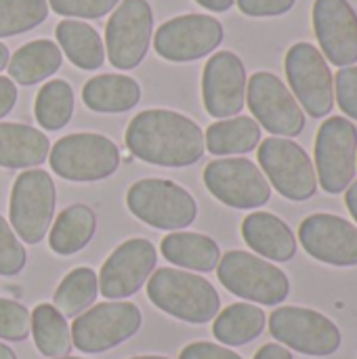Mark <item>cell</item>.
<instances>
[{
  "instance_id": "cell-45",
  "label": "cell",
  "mask_w": 357,
  "mask_h": 359,
  "mask_svg": "<svg viewBox=\"0 0 357 359\" xmlns=\"http://www.w3.org/2000/svg\"><path fill=\"white\" fill-rule=\"evenodd\" d=\"M130 359H168L164 355H139V358H130Z\"/></svg>"
},
{
  "instance_id": "cell-4",
  "label": "cell",
  "mask_w": 357,
  "mask_h": 359,
  "mask_svg": "<svg viewBox=\"0 0 357 359\" xmlns=\"http://www.w3.org/2000/svg\"><path fill=\"white\" fill-rule=\"evenodd\" d=\"M217 276L231 294L269 307L284 303L290 292L288 276L252 252H225L217 267Z\"/></svg>"
},
{
  "instance_id": "cell-24",
  "label": "cell",
  "mask_w": 357,
  "mask_h": 359,
  "mask_svg": "<svg viewBox=\"0 0 357 359\" xmlns=\"http://www.w3.org/2000/svg\"><path fill=\"white\" fill-rule=\"evenodd\" d=\"M160 250L168 263L204 273L217 269L221 259L217 242L202 233H170L162 240Z\"/></svg>"
},
{
  "instance_id": "cell-41",
  "label": "cell",
  "mask_w": 357,
  "mask_h": 359,
  "mask_svg": "<svg viewBox=\"0 0 357 359\" xmlns=\"http://www.w3.org/2000/svg\"><path fill=\"white\" fill-rule=\"evenodd\" d=\"M198 4H202L204 8L208 11H215V13H225L234 6L236 0H196Z\"/></svg>"
},
{
  "instance_id": "cell-38",
  "label": "cell",
  "mask_w": 357,
  "mask_h": 359,
  "mask_svg": "<svg viewBox=\"0 0 357 359\" xmlns=\"http://www.w3.org/2000/svg\"><path fill=\"white\" fill-rule=\"evenodd\" d=\"M179 359H242L238 353H234L231 349H225L221 345L215 343H191L187 345L181 353Z\"/></svg>"
},
{
  "instance_id": "cell-44",
  "label": "cell",
  "mask_w": 357,
  "mask_h": 359,
  "mask_svg": "<svg viewBox=\"0 0 357 359\" xmlns=\"http://www.w3.org/2000/svg\"><path fill=\"white\" fill-rule=\"evenodd\" d=\"M0 359H17V358H15V353H13V349H11V347H6V345H2V343H0Z\"/></svg>"
},
{
  "instance_id": "cell-31",
  "label": "cell",
  "mask_w": 357,
  "mask_h": 359,
  "mask_svg": "<svg viewBox=\"0 0 357 359\" xmlns=\"http://www.w3.org/2000/svg\"><path fill=\"white\" fill-rule=\"evenodd\" d=\"M34 114L44 130L63 128L74 114V90L65 80L46 82L36 97Z\"/></svg>"
},
{
  "instance_id": "cell-40",
  "label": "cell",
  "mask_w": 357,
  "mask_h": 359,
  "mask_svg": "<svg viewBox=\"0 0 357 359\" xmlns=\"http://www.w3.org/2000/svg\"><path fill=\"white\" fill-rule=\"evenodd\" d=\"M255 359H292V353H290L286 347H282V345L269 343V345H263V347L257 351Z\"/></svg>"
},
{
  "instance_id": "cell-16",
  "label": "cell",
  "mask_w": 357,
  "mask_h": 359,
  "mask_svg": "<svg viewBox=\"0 0 357 359\" xmlns=\"http://www.w3.org/2000/svg\"><path fill=\"white\" fill-rule=\"evenodd\" d=\"M158 261L156 246L145 238L126 240L103 263L99 273V290L105 299H126L139 292L149 280Z\"/></svg>"
},
{
  "instance_id": "cell-2",
  "label": "cell",
  "mask_w": 357,
  "mask_h": 359,
  "mask_svg": "<svg viewBox=\"0 0 357 359\" xmlns=\"http://www.w3.org/2000/svg\"><path fill=\"white\" fill-rule=\"evenodd\" d=\"M147 297L160 311L187 324H206L217 318L221 307L219 292L208 280L170 267L149 276Z\"/></svg>"
},
{
  "instance_id": "cell-27",
  "label": "cell",
  "mask_w": 357,
  "mask_h": 359,
  "mask_svg": "<svg viewBox=\"0 0 357 359\" xmlns=\"http://www.w3.org/2000/svg\"><path fill=\"white\" fill-rule=\"evenodd\" d=\"M261 141V126L255 118L238 116L229 120H219L206 128L204 143L213 156H234L248 154Z\"/></svg>"
},
{
  "instance_id": "cell-43",
  "label": "cell",
  "mask_w": 357,
  "mask_h": 359,
  "mask_svg": "<svg viewBox=\"0 0 357 359\" xmlns=\"http://www.w3.org/2000/svg\"><path fill=\"white\" fill-rule=\"evenodd\" d=\"M8 59H11L8 48H6V44H2V42H0V72L8 65Z\"/></svg>"
},
{
  "instance_id": "cell-37",
  "label": "cell",
  "mask_w": 357,
  "mask_h": 359,
  "mask_svg": "<svg viewBox=\"0 0 357 359\" xmlns=\"http://www.w3.org/2000/svg\"><path fill=\"white\" fill-rule=\"evenodd\" d=\"M238 6L248 17H278L295 6V0H238Z\"/></svg>"
},
{
  "instance_id": "cell-21",
  "label": "cell",
  "mask_w": 357,
  "mask_h": 359,
  "mask_svg": "<svg viewBox=\"0 0 357 359\" xmlns=\"http://www.w3.org/2000/svg\"><path fill=\"white\" fill-rule=\"evenodd\" d=\"M50 151L48 137L34 126L0 122V166L32 168L40 166Z\"/></svg>"
},
{
  "instance_id": "cell-1",
  "label": "cell",
  "mask_w": 357,
  "mask_h": 359,
  "mask_svg": "<svg viewBox=\"0 0 357 359\" xmlns=\"http://www.w3.org/2000/svg\"><path fill=\"white\" fill-rule=\"evenodd\" d=\"M126 147L147 164L183 168L204 156V133L187 116L170 109L137 114L126 128Z\"/></svg>"
},
{
  "instance_id": "cell-29",
  "label": "cell",
  "mask_w": 357,
  "mask_h": 359,
  "mask_svg": "<svg viewBox=\"0 0 357 359\" xmlns=\"http://www.w3.org/2000/svg\"><path fill=\"white\" fill-rule=\"evenodd\" d=\"M32 334L38 351L50 359L65 358L72 351V334L65 318L55 305L42 303L32 311Z\"/></svg>"
},
{
  "instance_id": "cell-17",
  "label": "cell",
  "mask_w": 357,
  "mask_h": 359,
  "mask_svg": "<svg viewBox=\"0 0 357 359\" xmlns=\"http://www.w3.org/2000/svg\"><path fill=\"white\" fill-rule=\"evenodd\" d=\"M299 240L309 257L335 267L357 265V227L335 215H311L299 227Z\"/></svg>"
},
{
  "instance_id": "cell-30",
  "label": "cell",
  "mask_w": 357,
  "mask_h": 359,
  "mask_svg": "<svg viewBox=\"0 0 357 359\" xmlns=\"http://www.w3.org/2000/svg\"><path fill=\"white\" fill-rule=\"evenodd\" d=\"M99 278L88 267H78L69 271L59 288L55 290V309L63 318H74L84 313L97 299Z\"/></svg>"
},
{
  "instance_id": "cell-34",
  "label": "cell",
  "mask_w": 357,
  "mask_h": 359,
  "mask_svg": "<svg viewBox=\"0 0 357 359\" xmlns=\"http://www.w3.org/2000/svg\"><path fill=\"white\" fill-rule=\"evenodd\" d=\"M27 255L11 225L0 217V276H17L25 267Z\"/></svg>"
},
{
  "instance_id": "cell-33",
  "label": "cell",
  "mask_w": 357,
  "mask_h": 359,
  "mask_svg": "<svg viewBox=\"0 0 357 359\" xmlns=\"http://www.w3.org/2000/svg\"><path fill=\"white\" fill-rule=\"evenodd\" d=\"M32 328V313L11 299H0V339L2 341H23Z\"/></svg>"
},
{
  "instance_id": "cell-12",
  "label": "cell",
  "mask_w": 357,
  "mask_h": 359,
  "mask_svg": "<svg viewBox=\"0 0 357 359\" xmlns=\"http://www.w3.org/2000/svg\"><path fill=\"white\" fill-rule=\"evenodd\" d=\"M154 13L147 0H122L105 27V53L114 67L135 69L147 55Z\"/></svg>"
},
{
  "instance_id": "cell-3",
  "label": "cell",
  "mask_w": 357,
  "mask_h": 359,
  "mask_svg": "<svg viewBox=\"0 0 357 359\" xmlns=\"http://www.w3.org/2000/svg\"><path fill=\"white\" fill-rule=\"evenodd\" d=\"M55 175L67 181H103L120 166L118 145L97 133H74L59 139L48 151Z\"/></svg>"
},
{
  "instance_id": "cell-18",
  "label": "cell",
  "mask_w": 357,
  "mask_h": 359,
  "mask_svg": "<svg viewBox=\"0 0 357 359\" xmlns=\"http://www.w3.org/2000/svg\"><path fill=\"white\" fill-rule=\"evenodd\" d=\"M202 99L213 118L238 116L246 101V69L231 50L215 53L202 74Z\"/></svg>"
},
{
  "instance_id": "cell-35",
  "label": "cell",
  "mask_w": 357,
  "mask_h": 359,
  "mask_svg": "<svg viewBox=\"0 0 357 359\" xmlns=\"http://www.w3.org/2000/svg\"><path fill=\"white\" fill-rule=\"evenodd\" d=\"M50 8L63 17H82V19H99L114 11L120 0H48Z\"/></svg>"
},
{
  "instance_id": "cell-26",
  "label": "cell",
  "mask_w": 357,
  "mask_h": 359,
  "mask_svg": "<svg viewBox=\"0 0 357 359\" xmlns=\"http://www.w3.org/2000/svg\"><path fill=\"white\" fill-rule=\"evenodd\" d=\"M57 40L67 59L80 69H99L105 61L103 40L86 21L63 19L57 25Z\"/></svg>"
},
{
  "instance_id": "cell-13",
  "label": "cell",
  "mask_w": 357,
  "mask_h": 359,
  "mask_svg": "<svg viewBox=\"0 0 357 359\" xmlns=\"http://www.w3.org/2000/svg\"><path fill=\"white\" fill-rule=\"evenodd\" d=\"M248 107L265 130L280 137H297L305 128V114L286 84L271 72H257L248 80Z\"/></svg>"
},
{
  "instance_id": "cell-7",
  "label": "cell",
  "mask_w": 357,
  "mask_h": 359,
  "mask_svg": "<svg viewBox=\"0 0 357 359\" xmlns=\"http://www.w3.org/2000/svg\"><path fill=\"white\" fill-rule=\"evenodd\" d=\"M259 164L280 196L303 202L316 196L318 175L307 151L284 137H269L259 147Z\"/></svg>"
},
{
  "instance_id": "cell-6",
  "label": "cell",
  "mask_w": 357,
  "mask_h": 359,
  "mask_svg": "<svg viewBox=\"0 0 357 359\" xmlns=\"http://www.w3.org/2000/svg\"><path fill=\"white\" fill-rule=\"evenodd\" d=\"M55 183L46 170L21 172L11 189L8 219L13 231L25 244H38L46 236L55 215Z\"/></svg>"
},
{
  "instance_id": "cell-20",
  "label": "cell",
  "mask_w": 357,
  "mask_h": 359,
  "mask_svg": "<svg viewBox=\"0 0 357 359\" xmlns=\"http://www.w3.org/2000/svg\"><path fill=\"white\" fill-rule=\"evenodd\" d=\"M244 242L261 257L286 263L297 255V238L292 229L271 212H252L242 223Z\"/></svg>"
},
{
  "instance_id": "cell-9",
  "label": "cell",
  "mask_w": 357,
  "mask_h": 359,
  "mask_svg": "<svg viewBox=\"0 0 357 359\" xmlns=\"http://www.w3.org/2000/svg\"><path fill=\"white\" fill-rule=\"evenodd\" d=\"M295 99L311 118H326L335 107V80L324 55L309 42H297L284 59Z\"/></svg>"
},
{
  "instance_id": "cell-11",
  "label": "cell",
  "mask_w": 357,
  "mask_h": 359,
  "mask_svg": "<svg viewBox=\"0 0 357 359\" xmlns=\"http://www.w3.org/2000/svg\"><path fill=\"white\" fill-rule=\"evenodd\" d=\"M316 170L326 194H343L357 170V128L343 116L328 118L316 137Z\"/></svg>"
},
{
  "instance_id": "cell-46",
  "label": "cell",
  "mask_w": 357,
  "mask_h": 359,
  "mask_svg": "<svg viewBox=\"0 0 357 359\" xmlns=\"http://www.w3.org/2000/svg\"><path fill=\"white\" fill-rule=\"evenodd\" d=\"M57 359H82V358H57Z\"/></svg>"
},
{
  "instance_id": "cell-28",
  "label": "cell",
  "mask_w": 357,
  "mask_h": 359,
  "mask_svg": "<svg viewBox=\"0 0 357 359\" xmlns=\"http://www.w3.org/2000/svg\"><path fill=\"white\" fill-rule=\"evenodd\" d=\"M265 313L250 303H236L223 309L213 326V334L227 347H242L261 337L265 328Z\"/></svg>"
},
{
  "instance_id": "cell-36",
  "label": "cell",
  "mask_w": 357,
  "mask_h": 359,
  "mask_svg": "<svg viewBox=\"0 0 357 359\" xmlns=\"http://www.w3.org/2000/svg\"><path fill=\"white\" fill-rule=\"evenodd\" d=\"M337 101L339 107L349 116L357 120V67H341L337 74Z\"/></svg>"
},
{
  "instance_id": "cell-42",
  "label": "cell",
  "mask_w": 357,
  "mask_h": 359,
  "mask_svg": "<svg viewBox=\"0 0 357 359\" xmlns=\"http://www.w3.org/2000/svg\"><path fill=\"white\" fill-rule=\"evenodd\" d=\"M345 204L351 212V217L357 221V181L347 189V196H345Z\"/></svg>"
},
{
  "instance_id": "cell-5",
  "label": "cell",
  "mask_w": 357,
  "mask_h": 359,
  "mask_svg": "<svg viewBox=\"0 0 357 359\" xmlns=\"http://www.w3.org/2000/svg\"><path fill=\"white\" fill-rule=\"evenodd\" d=\"M126 206L139 221L164 231L189 227L198 217L194 196L166 179H143L130 185Z\"/></svg>"
},
{
  "instance_id": "cell-19",
  "label": "cell",
  "mask_w": 357,
  "mask_h": 359,
  "mask_svg": "<svg viewBox=\"0 0 357 359\" xmlns=\"http://www.w3.org/2000/svg\"><path fill=\"white\" fill-rule=\"evenodd\" d=\"M314 29L332 65L349 67L357 61V13L347 0H316Z\"/></svg>"
},
{
  "instance_id": "cell-39",
  "label": "cell",
  "mask_w": 357,
  "mask_h": 359,
  "mask_svg": "<svg viewBox=\"0 0 357 359\" xmlns=\"http://www.w3.org/2000/svg\"><path fill=\"white\" fill-rule=\"evenodd\" d=\"M17 103V86L11 78L0 76V118L11 114Z\"/></svg>"
},
{
  "instance_id": "cell-23",
  "label": "cell",
  "mask_w": 357,
  "mask_h": 359,
  "mask_svg": "<svg viewBox=\"0 0 357 359\" xmlns=\"http://www.w3.org/2000/svg\"><path fill=\"white\" fill-rule=\"evenodd\" d=\"M61 48L53 40H34L17 48L8 59V76L21 86H32L53 76L61 67Z\"/></svg>"
},
{
  "instance_id": "cell-32",
  "label": "cell",
  "mask_w": 357,
  "mask_h": 359,
  "mask_svg": "<svg viewBox=\"0 0 357 359\" xmlns=\"http://www.w3.org/2000/svg\"><path fill=\"white\" fill-rule=\"evenodd\" d=\"M46 17V0H0V38L29 32Z\"/></svg>"
},
{
  "instance_id": "cell-14",
  "label": "cell",
  "mask_w": 357,
  "mask_h": 359,
  "mask_svg": "<svg viewBox=\"0 0 357 359\" xmlns=\"http://www.w3.org/2000/svg\"><path fill=\"white\" fill-rule=\"evenodd\" d=\"M204 185L219 202L240 210L265 206L271 198V185L263 170L246 158L210 162L204 168Z\"/></svg>"
},
{
  "instance_id": "cell-10",
  "label": "cell",
  "mask_w": 357,
  "mask_h": 359,
  "mask_svg": "<svg viewBox=\"0 0 357 359\" xmlns=\"http://www.w3.org/2000/svg\"><path fill=\"white\" fill-rule=\"evenodd\" d=\"M269 332L282 345L311 358H328L341 347L337 324L320 311L305 307L276 309L269 318Z\"/></svg>"
},
{
  "instance_id": "cell-25",
  "label": "cell",
  "mask_w": 357,
  "mask_h": 359,
  "mask_svg": "<svg viewBox=\"0 0 357 359\" xmlns=\"http://www.w3.org/2000/svg\"><path fill=\"white\" fill-rule=\"evenodd\" d=\"M97 231V217L84 204H74L65 208L53 223L48 244L53 252L69 257L80 252Z\"/></svg>"
},
{
  "instance_id": "cell-22",
  "label": "cell",
  "mask_w": 357,
  "mask_h": 359,
  "mask_svg": "<svg viewBox=\"0 0 357 359\" xmlns=\"http://www.w3.org/2000/svg\"><path fill=\"white\" fill-rule=\"evenodd\" d=\"M82 101L88 109L101 114H122L141 101V86L130 76L103 74L90 78L82 88Z\"/></svg>"
},
{
  "instance_id": "cell-8",
  "label": "cell",
  "mask_w": 357,
  "mask_h": 359,
  "mask_svg": "<svg viewBox=\"0 0 357 359\" xmlns=\"http://www.w3.org/2000/svg\"><path fill=\"white\" fill-rule=\"evenodd\" d=\"M141 322L143 318L135 303H101L76 318L72 343L82 353H103L133 339Z\"/></svg>"
},
{
  "instance_id": "cell-15",
  "label": "cell",
  "mask_w": 357,
  "mask_h": 359,
  "mask_svg": "<svg viewBox=\"0 0 357 359\" xmlns=\"http://www.w3.org/2000/svg\"><path fill=\"white\" fill-rule=\"evenodd\" d=\"M223 42V25L210 15H181L162 23L154 36L156 53L175 63L196 61L210 55Z\"/></svg>"
}]
</instances>
